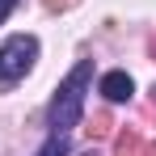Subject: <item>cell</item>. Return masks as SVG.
<instances>
[{"label":"cell","mask_w":156,"mask_h":156,"mask_svg":"<svg viewBox=\"0 0 156 156\" xmlns=\"http://www.w3.org/2000/svg\"><path fill=\"white\" fill-rule=\"evenodd\" d=\"M89 84H93V59H80L76 68L68 72V80L55 89V97H51V110H47L51 135H47V144H42L38 156H68V135H72V127L80 122Z\"/></svg>","instance_id":"cell-1"},{"label":"cell","mask_w":156,"mask_h":156,"mask_svg":"<svg viewBox=\"0 0 156 156\" xmlns=\"http://www.w3.org/2000/svg\"><path fill=\"white\" fill-rule=\"evenodd\" d=\"M38 59V38L34 34H13L0 42V84H13L34 68Z\"/></svg>","instance_id":"cell-2"},{"label":"cell","mask_w":156,"mask_h":156,"mask_svg":"<svg viewBox=\"0 0 156 156\" xmlns=\"http://www.w3.org/2000/svg\"><path fill=\"white\" fill-rule=\"evenodd\" d=\"M101 93H105V101H127L135 93V84H131L127 72H105L101 76Z\"/></svg>","instance_id":"cell-3"},{"label":"cell","mask_w":156,"mask_h":156,"mask_svg":"<svg viewBox=\"0 0 156 156\" xmlns=\"http://www.w3.org/2000/svg\"><path fill=\"white\" fill-rule=\"evenodd\" d=\"M139 148H144V139H139L135 127H122L114 135V156H139Z\"/></svg>","instance_id":"cell-4"},{"label":"cell","mask_w":156,"mask_h":156,"mask_svg":"<svg viewBox=\"0 0 156 156\" xmlns=\"http://www.w3.org/2000/svg\"><path fill=\"white\" fill-rule=\"evenodd\" d=\"M114 131V122H110V114H93V122H89V139H105Z\"/></svg>","instance_id":"cell-5"},{"label":"cell","mask_w":156,"mask_h":156,"mask_svg":"<svg viewBox=\"0 0 156 156\" xmlns=\"http://www.w3.org/2000/svg\"><path fill=\"white\" fill-rule=\"evenodd\" d=\"M42 4H47L51 13H68V9H76L80 0H42Z\"/></svg>","instance_id":"cell-6"},{"label":"cell","mask_w":156,"mask_h":156,"mask_svg":"<svg viewBox=\"0 0 156 156\" xmlns=\"http://www.w3.org/2000/svg\"><path fill=\"white\" fill-rule=\"evenodd\" d=\"M13 4H17V0H0V26H4V17L13 13Z\"/></svg>","instance_id":"cell-7"},{"label":"cell","mask_w":156,"mask_h":156,"mask_svg":"<svg viewBox=\"0 0 156 156\" xmlns=\"http://www.w3.org/2000/svg\"><path fill=\"white\" fill-rule=\"evenodd\" d=\"M139 156H156V139H152V144H144V148H139Z\"/></svg>","instance_id":"cell-8"},{"label":"cell","mask_w":156,"mask_h":156,"mask_svg":"<svg viewBox=\"0 0 156 156\" xmlns=\"http://www.w3.org/2000/svg\"><path fill=\"white\" fill-rule=\"evenodd\" d=\"M148 55H152V59H156V34H152V38H148Z\"/></svg>","instance_id":"cell-9"},{"label":"cell","mask_w":156,"mask_h":156,"mask_svg":"<svg viewBox=\"0 0 156 156\" xmlns=\"http://www.w3.org/2000/svg\"><path fill=\"white\" fill-rule=\"evenodd\" d=\"M152 101H156V84H152Z\"/></svg>","instance_id":"cell-10"}]
</instances>
